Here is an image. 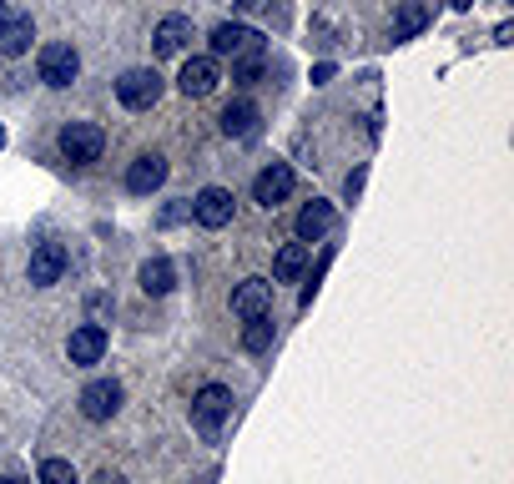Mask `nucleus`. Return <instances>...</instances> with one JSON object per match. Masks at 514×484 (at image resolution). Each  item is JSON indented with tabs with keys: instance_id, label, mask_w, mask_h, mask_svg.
<instances>
[{
	"instance_id": "obj_1",
	"label": "nucleus",
	"mask_w": 514,
	"mask_h": 484,
	"mask_svg": "<svg viewBox=\"0 0 514 484\" xmlns=\"http://www.w3.org/2000/svg\"><path fill=\"white\" fill-rule=\"evenodd\" d=\"M56 147H61V157H66L71 167H91V162H101L106 132L96 127V121H66L61 137H56Z\"/></svg>"
},
{
	"instance_id": "obj_2",
	"label": "nucleus",
	"mask_w": 514,
	"mask_h": 484,
	"mask_svg": "<svg viewBox=\"0 0 514 484\" xmlns=\"http://www.w3.org/2000/svg\"><path fill=\"white\" fill-rule=\"evenodd\" d=\"M227 419H232V389H227V384L197 389V399H192V424H197V434H202V439H217Z\"/></svg>"
},
{
	"instance_id": "obj_3",
	"label": "nucleus",
	"mask_w": 514,
	"mask_h": 484,
	"mask_svg": "<svg viewBox=\"0 0 514 484\" xmlns=\"http://www.w3.org/2000/svg\"><path fill=\"white\" fill-rule=\"evenodd\" d=\"M116 101H121L126 111H152V106L162 101V76H157L152 66L121 71V81H116Z\"/></svg>"
},
{
	"instance_id": "obj_4",
	"label": "nucleus",
	"mask_w": 514,
	"mask_h": 484,
	"mask_svg": "<svg viewBox=\"0 0 514 484\" xmlns=\"http://www.w3.org/2000/svg\"><path fill=\"white\" fill-rule=\"evenodd\" d=\"M76 76H81V51H76L71 41H51V46H41V81H46V86L66 91Z\"/></svg>"
},
{
	"instance_id": "obj_5",
	"label": "nucleus",
	"mask_w": 514,
	"mask_h": 484,
	"mask_svg": "<svg viewBox=\"0 0 514 484\" xmlns=\"http://www.w3.org/2000/svg\"><path fill=\"white\" fill-rule=\"evenodd\" d=\"M207 41H212V56H217V61H242V56L263 51V36H257L252 26H237V21H222Z\"/></svg>"
},
{
	"instance_id": "obj_6",
	"label": "nucleus",
	"mask_w": 514,
	"mask_h": 484,
	"mask_svg": "<svg viewBox=\"0 0 514 484\" xmlns=\"http://www.w3.org/2000/svg\"><path fill=\"white\" fill-rule=\"evenodd\" d=\"M288 197H293V167L288 162H268L252 177V202L257 207H283Z\"/></svg>"
},
{
	"instance_id": "obj_7",
	"label": "nucleus",
	"mask_w": 514,
	"mask_h": 484,
	"mask_svg": "<svg viewBox=\"0 0 514 484\" xmlns=\"http://www.w3.org/2000/svg\"><path fill=\"white\" fill-rule=\"evenodd\" d=\"M121 399H126V389H121L116 379H96V384L81 389V414H86L91 424H106V419H116Z\"/></svg>"
},
{
	"instance_id": "obj_8",
	"label": "nucleus",
	"mask_w": 514,
	"mask_h": 484,
	"mask_svg": "<svg viewBox=\"0 0 514 484\" xmlns=\"http://www.w3.org/2000/svg\"><path fill=\"white\" fill-rule=\"evenodd\" d=\"M217 81H222L217 56H187V61H182V76H177L182 96H212V91H217Z\"/></svg>"
},
{
	"instance_id": "obj_9",
	"label": "nucleus",
	"mask_w": 514,
	"mask_h": 484,
	"mask_svg": "<svg viewBox=\"0 0 514 484\" xmlns=\"http://www.w3.org/2000/svg\"><path fill=\"white\" fill-rule=\"evenodd\" d=\"M101 353H106V328H101V323H81V328L66 338V358L76 363V369L101 363Z\"/></svg>"
},
{
	"instance_id": "obj_10",
	"label": "nucleus",
	"mask_w": 514,
	"mask_h": 484,
	"mask_svg": "<svg viewBox=\"0 0 514 484\" xmlns=\"http://www.w3.org/2000/svg\"><path fill=\"white\" fill-rule=\"evenodd\" d=\"M162 182H167V157L162 152H142L132 167H126V192H137V197L157 192Z\"/></svg>"
},
{
	"instance_id": "obj_11",
	"label": "nucleus",
	"mask_w": 514,
	"mask_h": 484,
	"mask_svg": "<svg viewBox=\"0 0 514 484\" xmlns=\"http://www.w3.org/2000/svg\"><path fill=\"white\" fill-rule=\"evenodd\" d=\"M192 217L202 222V227H227L232 222V192L227 187H202L197 197H192Z\"/></svg>"
},
{
	"instance_id": "obj_12",
	"label": "nucleus",
	"mask_w": 514,
	"mask_h": 484,
	"mask_svg": "<svg viewBox=\"0 0 514 484\" xmlns=\"http://www.w3.org/2000/svg\"><path fill=\"white\" fill-rule=\"evenodd\" d=\"M273 308V283L268 278H242L232 288V313L237 318H257V313H268Z\"/></svg>"
},
{
	"instance_id": "obj_13",
	"label": "nucleus",
	"mask_w": 514,
	"mask_h": 484,
	"mask_svg": "<svg viewBox=\"0 0 514 484\" xmlns=\"http://www.w3.org/2000/svg\"><path fill=\"white\" fill-rule=\"evenodd\" d=\"M222 132L237 137V142H252L257 132H263V111H257V101H232L222 111Z\"/></svg>"
},
{
	"instance_id": "obj_14",
	"label": "nucleus",
	"mask_w": 514,
	"mask_h": 484,
	"mask_svg": "<svg viewBox=\"0 0 514 484\" xmlns=\"http://www.w3.org/2000/svg\"><path fill=\"white\" fill-rule=\"evenodd\" d=\"M61 273H66V248L61 242H41V248L31 253V283L51 288V283H61Z\"/></svg>"
},
{
	"instance_id": "obj_15",
	"label": "nucleus",
	"mask_w": 514,
	"mask_h": 484,
	"mask_svg": "<svg viewBox=\"0 0 514 484\" xmlns=\"http://www.w3.org/2000/svg\"><path fill=\"white\" fill-rule=\"evenodd\" d=\"M31 41H36L31 16L6 11V26H0V56H26V51H31Z\"/></svg>"
},
{
	"instance_id": "obj_16",
	"label": "nucleus",
	"mask_w": 514,
	"mask_h": 484,
	"mask_svg": "<svg viewBox=\"0 0 514 484\" xmlns=\"http://www.w3.org/2000/svg\"><path fill=\"white\" fill-rule=\"evenodd\" d=\"M187 41H192V16H167V21L152 31L157 56H182V51H187Z\"/></svg>"
},
{
	"instance_id": "obj_17",
	"label": "nucleus",
	"mask_w": 514,
	"mask_h": 484,
	"mask_svg": "<svg viewBox=\"0 0 514 484\" xmlns=\"http://www.w3.org/2000/svg\"><path fill=\"white\" fill-rule=\"evenodd\" d=\"M333 222H338V212H333V202H323V197H313L303 212H298V242H318L323 232H333Z\"/></svg>"
},
{
	"instance_id": "obj_18",
	"label": "nucleus",
	"mask_w": 514,
	"mask_h": 484,
	"mask_svg": "<svg viewBox=\"0 0 514 484\" xmlns=\"http://www.w3.org/2000/svg\"><path fill=\"white\" fill-rule=\"evenodd\" d=\"M137 283H142L147 298H167V293L177 288V268H172V258H147L142 273H137Z\"/></svg>"
},
{
	"instance_id": "obj_19",
	"label": "nucleus",
	"mask_w": 514,
	"mask_h": 484,
	"mask_svg": "<svg viewBox=\"0 0 514 484\" xmlns=\"http://www.w3.org/2000/svg\"><path fill=\"white\" fill-rule=\"evenodd\" d=\"M424 26H429V11L419 6V0H404V6L394 11V41H414Z\"/></svg>"
},
{
	"instance_id": "obj_20",
	"label": "nucleus",
	"mask_w": 514,
	"mask_h": 484,
	"mask_svg": "<svg viewBox=\"0 0 514 484\" xmlns=\"http://www.w3.org/2000/svg\"><path fill=\"white\" fill-rule=\"evenodd\" d=\"M303 268H308V248H303V242H288V248H278V258H273V278H278V283H293Z\"/></svg>"
},
{
	"instance_id": "obj_21",
	"label": "nucleus",
	"mask_w": 514,
	"mask_h": 484,
	"mask_svg": "<svg viewBox=\"0 0 514 484\" xmlns=\"http://www.w3.org/2000/svg\"><path fill=\"white\" fill-rule=\"evenodd\" d=\"M242 348H247V353H263V348H273V318H268V313L247 318V328H242Z\"/></svg>"
},
{
	"instance_id": "obj_22",
	"label": "nucleus",
	"mask_w": 514,
	"mask_h": 484,
	"mask_svg": "<svg viewBox=\"0 0 514 484\" xmlns=\"http://www.w3.org/2000/svg\"><path fill=\"white\" fill-rule=\"evenodd\" d=\"M36 484H81V479H76L71 459H46L41 474H36Z\"/></svg>"
},
{
	"instance_id": "obj_23",
	"label": "nucleus",
	"mask_w": 514,
	"mask_h": 484,
	"mask_svg": "<svg viewBox=\"0 0 514 484\" xmlns=\"http://www.w3.org/2000/svg\"><path fill=\"white\" fill-rule=\"evenodd\" d=\"M257 76H263V51H257V56H242V61H237V81H242V86H252Z\"/></svg>"
},
{
	"instance_id": "obj_24",
	"label": "nucleus",
	"mask_w": 514,
	"mask_h": 484,
	"mask_svg": "<svg viewBox=\"0 0 514 484\" xmlns=\"http://www.w3.org/2000/svg\"><path fill=\"white\" fill-rule=\"evenodd\" d=\"M182 217H192V202H177V207H167V212H162V222H167V227H172V222H182Z\"/></svg>"
},
{
	"instance_id": "obj_25",
	"label": "nucleus",
	"mask_w": 514,
	"mask_h": 484,
	"mask_svg": "<svg viewBox=\"0 0 514 484\" xmlns=\"http://www.w3.org/2000/svg\"><path fill=\"white\" fill-rule=\"evenodd\" d=\"M91 484H126V479H121V474H116V469H101V474H96V479H91Z\"/></svg>"
},
{
	"instance_id": "obj_26",
	"label": "nucleus",
	"mask_w": 514,
	"mask_h": 484,
	"mask_svg": "<svg viewBox=\"0 0 514 484\" xmlns=\"http://www.w3.org/2000/svg\"><path fill=\"white\" fill-rule=\"evenodd\" d=\"M474 6V0H454V11H469Z\"/></svg>"
},
{
	"instance_id": "obj_27",
	"label": "nucleus",
	"mask_w": 514,
	"mask_h": 484,
	"mask_svg": "<svg viewBox=\"0 0 514 484\" xmlns=\"http://www.w3.org/2000/svg\"><path fill=\"white\" fill-rule=\"evenodd\" d=\"M0 26H6V0H0Z\"/></svg>"
},
{
	"instance_id": "obj_28",
	"label": "nucleus",
	"mask_w": 514,
	"mask_h": 484,
	"mask_svg": "<svg viewBox=\"0 0 514 484\" xmlns=\"http://www.w3.org/2000/svg\"><path fill=\"white\" fill-rule=\"evenodd\" d=\"M0 484H26V479H0Z\"/></svg>"
},
{
	"instance_id": "obj_29",
	"label": "nucleus",
	"mask_w": 514,
	"mask_h": 484,
	"mask_svg": "<svg viewBox=\"0 0 514 484\" xmlns=\"http://www.w3.org/2000/svg\"><path fill=\"white\" fill-rule=\"evenodd\" d=\"M0 147H6V127H0Z\"/></svg>"
}]
</instances>
